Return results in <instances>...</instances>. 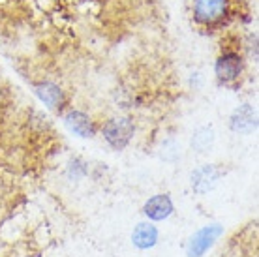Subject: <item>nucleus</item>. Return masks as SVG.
<instances>
[{"label": "nucleus", "instance_id": "obj_1", "mask_svg": "<svg viewBox=\"0 0 259 257\" xmlns=\"http://www.w3.org/2000/svg\"><path fill=\"white\" fill-rule=\"evenodd\" d=\"M134 124L130 118H111L109 122L104 126V137L113 148L122 150L134 137Z\"/></svg>", "mask_w": 259, "mask_h": 257}, {"label": "nucleus", "instance_id": "obj_2", "mask_svg": "<svg viewBox=\"0 0 259 257\" xmlns=\"http://www.w3.org/2000/svg\"><path fill=\"white\" fill-rule=\"evenodd\" d=\"M229 4L227 0H195L194 15L201 25H214L220 23L227 15Z\"/></svg>", "mask_w": 259, "mask_h": 257}, {"label": "nucleus", "instance_id": "obj_3", "mask_svg": "<svg viewBox=\"0 0 259 257\" xmlns=\"http://www.w3.org/2000/svg\"><path fill=\"white\" fill-rule=\"evenodd\" d=\"M222 233H224V227H222V225H208V227H203V229L195 233L194 237H192V240H190L188 255L201 257L216 240H218V237H220Z\"/></svg>", "mask_w": 259, "mask_h": 257}, {"label": "nucleus", "instance_id": "obj_4", "mask_svg": "<svg viewBox=\"0 0 259 257\" xmlns=\"http://www.w3.org/2000/svg\"><path fill=\"white\" fill-rule=\"evenodd\" d=\"M214 70H216V75L220 81L224 83H231L235 79L240 75V71H242V58H240L239 53H224L218 60H216V66H214Z\"/></svg>", "mask_w": 259, "mask_h": 257}, {"label": "nucleus", "instance_id": "obj_5", "mask_svg": "<svg viewBox=\"0 0 259 257\" xmlns=\"http://www.w3.org/2000/svg\"><path fill=\"white\" fill-rule=\"evenodd\" d=\"M222 177V171L216 165H205V167L197 169L192 177V186L197 193H207L212 190Z\"/></svg>", "mask_w": 259, "mask_h": 257}, {"label": "nucleus", "instance_id": "obj_6", "mask_svg": "<svg viewBox=\"0 0 259 257\" xmlns=\"http://www.w3.org/2000/svg\"><path fill=\"white\" fill-rule=\"evenodd\" d=\"M255 111L252 105H240L239 109H235V113L231 115V130L239 132V134H248L255 128Z\"/></svg>", "mask_w": 259, "mask_h": 257}, {"label": "nucleus", "instance_id": "obj_7", "mask_svg": "<svg viewBox=\"0 0 259 257\" xmlns=\"http://www.w3.org/2000/svg\"><path fill=\"white\" fill-rule=\"evenodd\" d=\"M171 212H173V203L169 199V195H163V193L150 197L145 205V214L156 222L165 220L167 216H171Z\"/></svg>", "mask_w": 259, "mask_h": 257}, {"label": "nucleus", "instance_id": "obj_8", "mask_svg": "<svg viewBox=\"0 0 259 257\" xmlns=\"http://www.w3.org/2000/svg\"><path fill=\"white\" fill-rule=\"evenodd\" d=\"M66 126L73 132V134L81 135V137H92L94 135V124L89 116L81 113V111H70L66 115Z\"/></svg>", "mask_w": 259, "mask_h": 257}, {"label": "nucleus", "instance_id": "obj_9", "mask_svg": "<svg viewBox=\"0 0 259 257\" xmlns=\"http://www.w3.org/2000/svg\"><path fill=\"white\" fill-rule=\"evenodd\" d=\"M36 94L39 100L49 105L51 109H60L64 105V92L57 87L55 83H41L36 87Z\"/></svg>", "mask_w": 259, "mask_h": 257}, {"label": "nucleus", "instance_id": "obj_10", "mask_svg": "<svg viewBox=\"0 0 259 257\" xmlns=\"http://www.w3.org/2000/svg\"><path fill=\"white\" fill-rule=\"evenodd\" d=\"M132 240H134V244H136L137 248L149 250V248H152V246L156 244V240H158V229L150 224H139L136 229H134Z\"/></svg>", "mask_w": 259, "mask_h": 257}, {"label": "nucleus", "instance_id": "obj_11", "mask_svg": "<svg viewBox=\"0 0 259 257\" xmlns=\"http://www.w3.org/2000/svg\"><path fill=\"white\" fill-rule=\"evenodd\" d=\"M214 143V132L212 128H199L195 132V135L192 137V147L197 152H207L208 148L212 147Z\"/></svg>", "mask_w": 259, "mask_h": 257}]
</instances>
